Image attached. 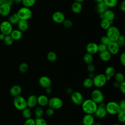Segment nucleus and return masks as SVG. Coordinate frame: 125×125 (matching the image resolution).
Instances as JSON below:
<instances>
[{
	"label": "nucleus",
	"mask_w": 125,
	"mask_h": 125,
	"mask_svg": "<svg viewBox=\"0 0 125 125\" xmlns=\"http://www.w3.org/2000/svg\"><path fill=\"white\" fill-rule=\"evenodd\" d=\"M81 105L83 111L85 114H93L98 107V104L91 99L84 100Z\"/></svg>",
	"instance_id": "1"
},
{
	"label": "nucleus",
	"mask_w": 125,
	"mask_h": 125,
	"mask_svg": "<svg viewBox=\"0 0 125 125\" xmlns=\"http://www.w3.org/2000/svg\"><path fill=\"white\" fill-rule=\"evenodd\" d=\"M16 13L20 20L28 21L32 16V11L31 9L24 6L21 7Z\"/></svg>",
	"instance_id": "2"
},
{
	"label": "nucleus",
	"mask_w": 125,
	"mask_h": 125,
	"mask_svg": "<svg viewBox=\"0 0 125 125\" xmlns=\"http://www.w3.org/2000/svg\"><path fill=\"white\" fill-rule=\"evenodd\" d=\"M120 35L119 29L115 26H110L106 30V36L110 41H117Z\"/></svg>",
	"instance_id": "3"
},
{
	"label": "nucleus",
	"mask_w": 125,
	"mask_h": 125,
	"mask_svg": "<svg viewBox=\"0 0 125 125\" xmlns=\"http://www.w3.org/2000/svg\"><path fill=\"white\" fill-rule=\"evenodd\" d=\"M13 102L15 107L19 110H22L27 107L26 99L20 95L14 97Z\"/></svg>",
	"instance_id": "4"
},
{
	"label": "nucleus",
	"mask_w": 125,
	"mask_h": 125,
	"mask_svg": "<svg viewBox=\"0 0 125 125\" xmlns=\"http://www.w3.org/2000/svg\"><path fill=\"white\" fill-rule=\"evenodd\" d=\"M105 109L107 113L113 115H116L120 111V108L118 103L114 101H110L105 104Z\"/></svg>",
	"instance_id": "5"
},
{
	"label": "nucleus",
	"mask_w": 125,
	"mask_h": 125,
	"mask_svg": "<svg viewBox=\"0 0 125 125\" xmlns=\"http://www.w3.org/2000/svg\"><path fill=\"white\" fill-rule=\"evenodd\" d=\"M92 80L93 85L98 88L104 86L107 82L105 75L101 73L95 75Z\"/></svg>",
	"instance_id": "6"
},
{
	"label": "nucleus",
	"mask_w": 125,
	"mask_h": 125,
	"mask_svg": "<svg viewBox=\"0 0 125 125\" xmlns=\"http://www.w3.org/2000/svg\"><path fill=\"white\" fill-rule=\"evenodd\" d=\"M48 105L49 107L54 109H58L62 106L63 102L60 98L53 97L49 99Z\"/></svg>",
	"instance_id": "7"
},
{
	"label": "nucleus",
	"mask_w": 125,
	"mask_h": 125,
	"mask_svg": "<svg viewBox=\"0 0 125 125\" xmlns=\"http://www.w3.org/2000/svg\"><path fill=\"white\" fill-rule=\"evenodd\" d=\"M91 99L95 102L97 104L103 102L104 96L103 92L98 89H94L91 93Z\"/></svg>",
	"instance_id": "8"
},
{
	"label": "nucleus",
	"mask_w": 125,
	"mask_h": 125,
	"mask_svg": "<svg viewBox=\"0 0 125 125\" xmlns=\"http://www.w3.org/2000/svg\"><path fill=\"white\" fill-rule=\"evenodd\" d=\"M13 25H12L8 21H2L0 24V33L5 35H9L13 30Z\"/></svg>",
	"instance_id": "9"
},
{
	"label": "nucleus",
	"mask_w": 125,
	"mask_h": 125,
	"mask_svg": "<svg viewBox=\"0 0 125 125\" xmlns=\"http://www.w3.org/2000/svg\"><path fill=\"white\" fill-rule=\"evenodd\" d=\"M94 114L99 118H104L107 114L105 109V104L103 102L98 104V107Z\"/></svg>",
	"instance_id": "10"
},
{
	"label": "nucleus",
	"mask_w": 125,
	"mask_h": 125,
	"mask_svg": "<svg viewBox=\"0 0 125 125\" xmlns=\"http://www.w3.org/2000/svg\"><path fill=\"white\" fill-rule=\"evenodd\" d=\"M72 102L76 105H81L84 101L83 94L79 91H74L70 95Z\"/></svg>",
	"instance_id": "11"
},
{
	"label": "nucleus",
	"mask_w": 125,
	"mask_h": 125,
	"mask_svg": "<svg viewBox=\"0 0 125 125\" xmlns=\"http://www.w3.org/2000/svg\"><path fill=\"white\" fill-rule=\"evenodd\" d=\"M11 10V5L5 1L0 5V15L2 17L8 16Z\"/></svg>",
	"instance_id": "12"
},
{
	"label": "nucleus",
	"mask_w": 125,
	"mask_h": 125,
	"mask_svg": "<svg viewBox=\"0 0 125 125\" xmlns=\"http://www.w3.org/2000/svg\"><path fill=\"white\" fill-rule=\"evenodd\" d=\"M120 47L116 42L111 41L107 45V50L111 55H116L119 53Z\"/></svg>",
	"instance_id": "13"
},
{
	"label": "nucleus",
	"mask_w": 125,
	"mask_h": 125,
	"mask_svg": "<svg viewBox=\"0 0 125 125\" xmlns=\"http://www.w3.org/2000/svg\"><path fill=\"white\" fill-rule=\"evenodd\" d=\"M52 20L54 22L56 23H62L65 20V16L64 14L59 11L55 12L52 16Z\"/></svg>",
	"instance_id": "14"
},
{
	"label": "nucleus",
	"mask_w": 125,
	"mask_h": 125,
	"mask_svg": "<svg viewBox=\"0 0 125 125\" xmlns=\"http://www.w3.org/2000/svg\"><path fill=\"white\" fill-rule=\"evenodd\" d=\"M39 83L42 87L46 88L50 87L52 84V81L48 76H42L39 79Z\"/></svg>",
	"instance_id": "15"
},
{
	"label": "nucleus",
	"mask_w": 125,
	"mask_h": 125,
	"mask_svg": "<svg viewBox=\"0 0 125 125\" xmlns=\"http://www.w3.org/2000/svg\"><path fill=\"white\" fill-rule=\"evenodd\" d=\"M85 49L87 53L91 55L96 54L98 52V44L94 42H89L86 44Z\"/></svg>",
	"instance_id": "16"
},
{
	"label": "nucleus",
	"mask_w": 125,
	"mask_h": 125,
	"mask_svg": "<svg viewBox=\"0 0 125 125\" xmlns=\"http://www.w3.org/2000/svg\"><path fill=\"white\" fill-rule=\"evenodd\" d=\"M95 122L94 117L93 114H85L82 119L83 125H92Z\"/></svg>",
	"instance_id": "17"
},
{
	"label": "nucleus",
	"mask_w": 125,
	"mask_h": 125,
	"mask_svg": "<svg viewBox=\"0 0 125 125\" xmlns=\"http://www.w3.org/2000/svg\"><path fill=\"white\" fill-rule=\"evenodd\" d=\"M26 100L27 106L29 108H33L37 104V97L35 95H30Z\"/></svg>",
	"instance_id": "18"
},
{
	"label": "nucleus",
	"mask_w": 125,
	"mask_h": 125,
	"mask_svg": "<svg viewBox=\"0 0 125 125\" xmlns=\"http://www.w3.org/2000/svg\"><path fill=\"white\" fill-rule=\"evenodd\" d=\"M18 29L21 32H25L29 28V23L28 21L20 20L17 24Z\"/></svg>",
	"instance_id": "19"
},
{
	"label": "nucleus",
	"mask_w": 125,
	"mask_h": 125,
	"mask_svg": "<svg viewBox=\"0 0 125 125\" xmlns=\"http://www.w3.org/2000/svg\"><path fill=\"white\" fill-rule=\"evenodd\" d=\"M72 11L75 14L81 13L83 10V5L81 2L74 1L71 6Z\"/></svg>",
	"instance_id": "20"
},
{
	"label": "nucleus",
	"mask_w": 125,
	"mask_h": 125,
	"mask_svg": "<svg viewBox=\"0 0 125 125\" xmlns=\"http://www.w3.org/2000/svg\"><path fill=\"white\" fill-rule=\"evenodd\" d=\"M22 89L21 87L19 85H14L12 86L9 90L10 94L11 96L15 97L20 95Z\"/></svg>",
	"instance_id": "21"
},
{
	"label": "nucleus",
	"mask_w": 125,
	"mask_h": 125,
	"mask_svg": "<svg viewBox=\"0 0 125 125\" xmlns=\"http://www.w3.org/2000/svg\"><path fill=\"white\" fill-rule=\"evenodd\" d=\"M10 35L14 41H18L22 38L23 34L22 32H21L18 29H13Z\"/></svg>",
	"instance_id": "22"
},
{
	"label": "nucleus",
	"mask_w": 125,
	"mask_h": 125,
	"mask_svg": "<svg viewBox=\"0 0 125 125\" xmlns=\"http://www.w3.org/2000/svg\"><path fill=\"white\" fill-rule=\"evenodd\" d=\"M49 99L45 95H40L37 97V104L41 106H45L48 105Z\"/></svg>",
	"instance_id": "23"
},
{
	"label": "nucleus",
	"mask_w": 125,
	"mask_h": 125,
	"mask_svg": "<svg viewBox=\"0 0 125 125\" xmlns=\"http://www.w3.org/2000/svg\"><path fill=\"white\" fill-rule=\"evenodd\" d=\"M111 54L107 50L104 51L100 52L99 54L100 59L104 62L109 61L111 58Z\"/></svg>",
	"instance_id": "24"
},
{
	"label": "nucleus",
	"mask_w": 125,
	"mask_h": 125,
	"mask_svg": "<svg viewBox=\"0 0 125 125\" xmlns=\"http://www.w3.org/2000/svg\"><path fill=\"white\" fill-rule=\"evenodd\" d=\"M104 19H105L108 21H113L115 19V15L113 11L109 9H107L104 13Z\"/></svg>",
	"instance_id": "25"
},
{
	"label": "nucleus",
	"mask_w": 125,
	"mask_h": 125,
	"mask_svg": "<svg viewBox=\"0 0 125 125\" xmlns=\"http://www.w3.org/2000/svg\"><path fill=\"white\" fill-rule=\"evenodd\" d=\"M96 8L97 12L100 14L104 13L107 9H108V7L106 6L105 3L103 1L101 2L97 3Z\"/></svg>",
	"instance_id": "26"
},
{
	"label": "nucleus",
	"mask_w": 125,
	"mask_h": 125,
	"mask_svg": "<svg viewBox=\"0 0 125 125\" xmlns=\"http://www.w3.org/2000/svg\"><path fill=\"white\" fill-rule=\"evenodd\" d=\"M115 73L116 72L115 68L113 66H109L105 68L104 74L105 75V76L109 77L111 78L113 76H114Z\"/></svg>",
	"instance_id": "27"
},
{
	"label": "nucleus",
	"mask_w": 125,
	"mask_h": 125,
	"mask_svg": "<svg viewBox=\"0 0 125 125\" xmlns=\"http://www.w3.org/2000/svg\"><path fill=\"white\" fill-rule=\"evenodd\" d=\"M20 19L17 14L16 13H13L9 17L8 19V21L12 24V25H15L17 24L18 21H19Z\"/></svg>",
	"instance_id": "28"
},
{
	"label": "nucleus",
	"mask_w": 125,
	"mask_h": 125,
	"mask_svg": "<svg viewBox=\"0 0 125 125\" xmlns=\"http://www.w3.org/2000/svg\"><path fill=\"white\" fill-rule=\"evenodd\" d=\"M57 56L56 53L53 51H50L47 54V59L50 62H53L56 61Z\"/></svg>",
	"instance_id": "29"
},
{
	"label": "nucleus",
	"mask_w": 125,
	"mask_h": 125,
	"mask_svg": "<svg viewBox=\"0 0 125 125\" xmlns=\"http://www.w3.org/2000/svg\"><path fill=\"white\" fill-rule=\"evenodd\" d=\"M110 22L108 21V20L105 19H101V22H100V25L101 27H102V29L104 30H107L111 25Z\"/></svg>",
	"instance_id": "30"
},
{
	"label": "nucleus",
	"mask_w": 125,
	"mask_h": 125,
	"mask_svg": "<svg viewBox=\"0 0 125 125\" xmlns=\"http://www.w3.org/2000/svg\"><path fill=\"white\" fill-rule=\"evenodd\" d=\"M104 2L108 8H114L117 6L118 1V0H104Z\"/></svg>",
	"instance_id": "31"
},
{
	"label": "nucleus",
	"mask_w": 125,
	"mask_h": 125,
	"mask_svg": "<svg viewBox=\"0 0 125 125\" xmlns=\"http://www.w3.org/2000/svg\"><path fill=\"white\" fill-rule=\"evenodd\" d=\"M36 0H22L21 3L23 6L30 8L35 5Z\"/></svg>",
	"instance_id": "32"
},
{
	"label": "nucleus",
	"mask_w": 125,
	"mask_h": 125,
	"mask_svg": "<svg viewBox=\"0 0 125 125\" xmlns=\"http://www.w3.org/2000/svg\"><path fill=\"white\" fill-rule=\"evenodd\" d=\"M83 86L86 88H89L92 86L93 85V80L92 79L89 78H87L85 79L83 82Z\"/></svg>",
	"instance_id": "33"
},
{
	"label": "nucleus",
	"mask_w": 125,
	"mask_h": 125,
	"mask_svg": "<svg viewBox=\"0 0 125 125\" xmlns=\"http://www.w3.org/2000/svg\"><path fill=\"white\" fill-rule=\"evenodd\" d=\"M21 113L22 116L26 119L31 118L32 116V112L30 109L27 107L21 110Z\"/></svg>",
	"instance_id": "34"
},
{
	"label": "nucleus",
	"mask_w": 125,
	"mask_h": 125,
	"mask_svg": "<svg viewBox=\"0 0 125 125\" xmlns=\"http://www.w3.org/2000/svg\"><path fill=\"white\" fill-rule=\"evenodd\" d=\"M83 59L84 62L86 64H88L91 63V62H92V61H93L92 55H91L88 53H86L83 56Z\"/></svg>",
	"instance_id": "35"
},
{
	"label": "nucleus",
	"mask_w": 125,
	"mask_h": 125,
	"mask_svg": "<svg viewBox=\"0 0 125 125\" xmlns=\"http://www.w3.org/2000/svg\"><path fill=\"white\" fill-rule=\"evenodd\" d=\"M117 115L119 121L122 123H124L125 122V110H120Z\"/></svg>",
	"instance_id": "36"
},
{
	"label": "nucleus",
	"mask_w": 125,
	"mask_h": 125,
	"mask_svg": "<svg viewBox=\"0 0 125 125\" xmlns=\"http://www.w3.org/2000/svg\"><path fill=\"white\" fill-rule=\"evenodd\" d=\"M115 81L121 83L124 81H125V76L121 72H117L115 73L114 75Z\"/></svg>",
	"instance_id": "37"
},
{
	"label": "nucleus",
	"mask_w": 125,
	"mask_h": 125,
	"mask_svg": "<svg viewBox=\"0 0 125 125\" xmlns=\"http://www.w3.org/2000/svg\"><path fill=\"white\" fill-rule=\"evenodd\" d=\"M34 113L36 118H41L42 117L44 113V111L41 106H38L35 108Z\"/></svg>",
	"instance_id": "38"
},
{
	"label": "nucleus",
	"mask_w": 125,
	"mask_h": 125,
	"mask_svg": "<svg viewBox=\"0 0 125 125\" xmlns=\"http://www.w3.org/2000/svg\"><path fill=\"white\" fill-rule=\"evenodd\" d=\"M28 69V65L27 63L25 62H22L21 63L19 67V70L21 73H26Z\"/></svg>",
	"instance_id": "39"
},
{
	"label": "nucleus",
	"mask_w": 125,
	"mask_h": 125,
	"mask_svg": "<svg viewBox=\"0 0 125 125\" xmlns=\"http://www.w3.org/2000/svg\"><path fill=\"white\" fill-rule=\"evenodd\" d=\"M3 42H4V43L6 45L10 46L13 44L14 40L12 38V37L10 36V35H9L5 36V37L3 40Z\"/></svg>",
	"instance_id": "40"
},
{
	"label": "nucleus",
	"mask_w": 125,
	"mask_h": 125,
	"mask_svg": "<svg viewBox=\"0 0 125 125\" xmlns=\"http://www.w3.org/2000/svg\"><path fill=\"white\" fill-rule=\"evenodd\" d=\"M35 121V125H47L46 121L42 117L36 118Z\"/></svg>",
	"instance_id": "41"
},
{
	"label": "nucleus",
	"mask_w": 125,
	"mask_h": 125,
	"mask_svg": "<svg viewBox=\"0 0 125 125\" xmlns=\"http://www.w3.org/2000/svg\"><path fill=\"white\" fill-rule=\"evenodd\" d=\"M120 47H123L125 45V38L123 35H120L118 39L116 41Z\"/></svg>",
	"instance_id": "42"
},
{
	"label": "nucleus",
	"mask_w": 125,
	"mask_h": 125,
	"mask_svg": "<svg viewBox=\"0 0 125 125\" xmlns=\"http://www.w3.org/2000/svg\"><path fill=\"white\" fill-rule=\"evenodd\" d=\"M62 24H63V25L66 28H70L73 25L72 21L69 19H65V20L62 22Z\"/></svg>",
	"instance_id": "43"
},
{
	"label": "nucleus",
	"mask_w": 125,
	"mask_h": 125,
	"mask_svg": "<svg viewBox=\"0 0 125 125\" xmlns=\"http://www.w3.org/2000/svg\"><path fill=\"white\" fill-rule=\"evenodd\" d=\"M110 40L107 37V36H102L100 39V42L101 43H103L104 44H105L106 45H107L109 42H110Z\"/></svg>",
	"instance_id": "44"
},
{
	"label": "nucleus",
	"mask_w": 125,
	"mask_h": 125,
	"mask_svg": "<svg viewBox=\"0 0 125 125\" xmlns=\"http://www.w3.org/2000/svg\"><path fill=\"white\" fill-rule=\"evenodd\" d=\"M24 125H35V119L31 118L27 119L24 122Z\"/></svg>",
	"instance_id": "45"
},
{
	"label": "nucleus",
	"mask_w": 125,
	"mask_h": 125,
	"mask_svg": "<svg viewBox=\"0 0 125 125\" xmlns=\"http://www.w3.org/2000/svg\"><path fill=\"white\" fill-rule=\"evenodd\" d=\"M98 51H99L100 52L104 51L107 50V45L100 43L98 45Z\"/></svg>",
	"instance_id": "46"
},
{
	"label": "nucleus",
	"mask_w": 125,
	"mask_h": 125,
	"mask_svg": "<svg viewBox=\"0 0 125 125\" xmlns=\"http://www.w3.org/2000/svg\"><path fill=\"white\" fill-rule=\"evenodd\" d=\"M118 105L119 106L120 110H125V99L121 100L118 103Z\"/></svg>",
	"instance_id": "47"
},
{
	"label": "nucleus",
	"mask_w": 125,
	"mask_h": 125,
	"mask_svg": "<svg viewBox=\"0 0 125 125\" xmlns=\"http://www.w3.org/2000/svg\"><path fill=\"white\" fill-rule=\"evenodd\" d=\"M120 61L123 66L125 65V52H124L120 55Z\"/></svg>",
	"instance_id": "48"
},
{
	"label": "nucleus",
	"mask_w": 125,
	"mask_h": 125,
	"mask_svg": "<svg viewBox=\"0 0 125 125\" xmlns=\"http://www.w3.org/2000/svg\"><path fill=\"white\" fill-rule=\"evenodd\" d=\"M54 113V109L51 107H49V108H48L46 110V114L49 117H50L53 115Z\"/></svg>",
	"instance_id": "49"
},
{
	"label": "nucleus",
	"mask_w": 125,
	"mask_h": 125,
	"mask_svg": "<svg viewBox=\"0 0 125 125\" xmlns=\"http://www.w3.org/2000/svg\"><path fill=\"white\" fill-rule=\"evenodd\" d=\"M120 91L123 94L125 93V82L124 81L120 83V85L119 87Z\"/></svg>",
	"instance_id": "50"
},
{
	"label": "nucleus",
	"mask_w": 125,
	"mask_h": 125,
	"mask_svg": "<svg viewBox=\"0 0 125 125\" xmlns=\"http://www.w3.org/2000/svg\"><path fill=\"white\" fill-rule=\"evenodd\" d=\"M87 69L88 70V71L90 73V72H93L95 71V66L92 64V63H90L88 64L87 67Z\"/></svg>",
	"instance_id": "51"
},
{
	"label": "nucleus",
	"mask_w": 125,
	"mask_h": 125,
	"mask_svg": "<svg viewBox=\"0 0 125 125\" xmlns=\"http://www.w3.org/2000/svg\"><path fill=\"white\" fill-rule=\"evenodd\" d=\"M120 9L123 12H125V0H123L120 4Z\"/></svg>",
	"instance_id": "52"
},
{
	"label": "nucleus",
	"mask_w": 125,
	"mask_h": 125,
	"mask_svg": "<svg viewBox=\"0 0 125 125\" xmlns=\"http://www.w3.org/2000/svg\"><path fill=\"white\" fill-rule=\"evenodd\" d=\"M45 92L47 94H50L52 93V89L51 88H50V87H47V88H45Z\"/></svg>",
	"instance_id": "53"
},
{
	"label": "nucleus",
	"mask_w": 125,
	"mask_h": 125,
	"mask_svg": "<svg viewBox=\"0 0 125 125\" xmlns=\"http://www.w3.org/2000/svg\"><path fill=\"white\" fill-rule=\"evenodd\" d=\"M120 83H118V82L115 81V82L113 83V86H114L115 88H119V85H120Z\"/></svg>",
	"instance_id": "54"
},
{
	"label": "nucleus",
	"mask_w": 125,
	"mask_h": 125,
	"mask_svg": "<svg viewBox=\"0 0 125 125\" xmlns=\"http://www.w3.org/2000/svg\"><path fill=\"white\" fill-rule=\"evenodd\" d=\"M73 90L71 88H68L67 89H66V93L68 94H71L72 93H73Z\"/></svg>",
	"instance_id": "55"
},
{
	"label": "nucleus",
	"mask_w": 125,
	"mask_h": 125,
	"mask_svg": "<svg viewBox=\"0 0 125 125\" xmlns=\"http://www.w3.org/2000/svg\"><path fill=\"white\" fill-rule=\"evenodd\" d=\"M5 36H6V35H5L4 34L0 33V40H1V41H3V40H4V39Z\"/></svg>",
	"instance_id": "56"
},
{
	"label": "nucleus",
	"mask_w": 125,
	"mask_h": 125,
	"mask_svg": "<svg viewBox=\"0 0 125 125\" xmlns=\"http://www.w3.org/2000/svg\"><path fill=\"white\" fill-rule=\"evenodd\" d=\"M88 76H89V77H88V78H90V79H93V78L94 77V76H95V75H94V74L93 73V72H90V73H89Z\"/></svg>",
	"instance_id": "57"
},
{
	"label": "nucleus",
	"mask_w": 125,
	"mask_h": 125,
	"mask_svg": "<svg viewBox=\"0 0 125 125\" xmlns=\"http://www.w3.org/2000/svg\"><path fill=\"white\" fill-rule=\"evenodd\" d=\"M13 2L16 3H21L22 0H13Z\"/></svg>",
	"instance_id": "58"
},
{
	"label": "nucleus",
	"mask_w": 125,
	"mask_h": 125,
	"mask_svg": "<svg viewBox=\"0 0 125 125\" xmlns=\"http://www.w3.org/2000/svg\"><path fill=\"white\" fill-rule=\"evenodd\" d=\"M94 1H95L97 3H99V2H101L104 1V0H94Z\"/></svg>",
	"instance_id": "59"
},
{
	"label": "nucleus",
	"mask_w": 125,
	"mask_h": 125,
	"mask_svg": "<svg viewBox=\"0 0 125 125\" xmlns=\"http://www.w3.org/2000/svg\"><path fill=\"white\" fill-rule=\"evenodd\" d=\"M92 125H102L99 122H94Z\"/></svg>",
	"instance_id": "60"
},
{
	"label": "nucleus",
	"mask_w": 125,
	"mask_h": 125,
	"mask_svg": "<svg viewBox=\"0 0 125 125\" xmlns=\"http://www.w3.org/2000/svg\"><path fill=\"white\" fill-rule=\"evenodd\" d=\"M74 1H77V2H82L83 1H84L85 0H74Z\"/></svg>",
	"instance_id": "61"
},
{
	"label": "nucleus",
	"mask_w": 125,
	"mask_h": 125,
	"mask_svg": "<svg viewBox=\"0 0 125 125\" xmlns=\"http://www.w3.org/2000/svg\"><path fill=\"white\" fill-rule=\"evenodd\" d=\"M5 0H0V5L1 4H2V3H3L4 2H5Z\"/></svg>",
	"instance_id": "62"
},
{
	"label": "nucleus",
	"mask_w": 125,
	"mask_h": 125,
	"mask_svg": "<svg viewBox=\"0 0 125 125\" xmlns=\"http://www.w3.org/2000/svg\"><path fill=\"white\" fill-rule=\"evenodd\" d=\"M120 125L117 124H113V125Z\"/></svg>",
	"instance_id": "63"
},
{
	"label": "nucleus",
	"mask_w": 125,
	"mask_h": 125,
	"mask_svg": "<svg viewBox=\"0 0 125 125\" xmlns=\"http://www.w3.org/2000/svg\"></svg>",
	"instance_id": "64"
}]
</instances>
